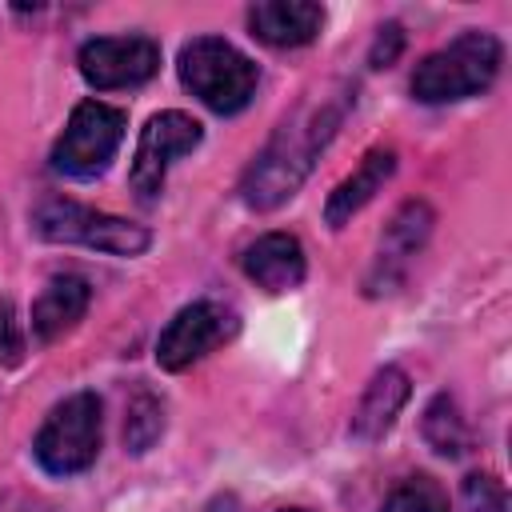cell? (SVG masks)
I'll return each mask as SVG.
<instances>
[{"instance_id": "1", "label": "cell", "mask_w": 512, "mask_h": 512, "mask_svg": "<svg viewBox=\"0 0 512 512\" xmlns=\"http://www.w3.org/2000/svg\"><path fill=\"white\" fill-rule=\"evenodd\" d=\"M356 96L348 88H336L332 96H316L308 104H300L276 132L272 140L260 148V156L248 164L244 180H240V200L252 212H272L284 200L296 196V188L308 180L316 156L324 152V144L336 136L348 104Z\"/></svg>"}, {"instance_id": "2", "label": "cell", "mask_w": 512, "mask_h": 512, "mask_svg": "<svg viewBox=\"0 0 512 512\" xmlns=\"http://www.w3.org/2000/svg\"><path fill=\"white\" fill-rule=\"evenodd\" d=\"M504 48L492 32H460L456 40H448L444 48L428 52L416 72H412V96L420 104H452V100H468L480 96L496 72H500Z\"/></svg>"}, {"instance_id": "3", "label": "cell", "mask_w": 512, "mask_h": 512, "mask_svg": "<svg viewBox=\"0 0 512 512\" xmlns=\"http://www.w3.org/2000/svg\"><path fill=\"white\" fill-rule=\"evenodd\" d=\"M180 84L212 112L232 116L248 108L260 84V68L224 36H196L180 48Z\"/></svg>"}, {"instance_id": "4", "label": "cell", "mask_w": 512, "mask_h": 512, "mask_svg": "<svg viewBox=\"0 0 512 512\" xmlns=\"http://www.w3.org/2000/svg\"><path fill=\"white\" fill-rule=\"evenodd\" d=\"M32 228H36V236H44L52 244H84V248H96L108 256H140L152 244V232L144 224L96 212L88 204L56 196V192L32 208Z\"/></svg>"}, {"instance_id": "5", "label": "cell", "mask_w": 512, "mask_h": 512, "mask_svg": "<svg viewBox=\"0 0 512 512\" xmlns=\"http://www.w3.org/2000/svg\"><path fill=\"white\" fill-rule=\"evenodd\" d=\"M32 452L48 476H76L92 468L100 452V396L76 392L60 400L40 424Z\"/></svg>"}, {"instance_id": "6", "label": "cell", "mask_w": 512, "mask_h": 512, "mask_svg": "<svg viewBox=\"0 0 512 512\" xmlns=\"http://www.w3.org/2000/svg\"><path fill=\"white\" fill-rule=\"evenodd\" d=\"M124 108L104 100H84L72 108L60 140L52 144V168L68 180H96L108 172L120 140H124Z\"/></svg>"}, {"instance_id": "7", "label": "cell", "mask_w": 512, "mask_h": 512, "mask_svg": "<svg viewBox=\"0 0 512 512\" xmlns=\"http://www.w3.org/2000/svg\"><path fill=\"white\" fill-rule=\"evenodd\" d=\"M236 328H240V316L220 300H192L164 324L156 340V364L164 372H184L196 360H204L212 348L228 344Z\"/></svg>"}, {"instance_id": "8", "label": "cell", "mask_w": 512, "mask_h": 512, "mask_svg": "<svg viewBox=\"0 0 512 512\" xmlns=\"http://www.w3.org/2000/svg\"><path fill=\"white\" fill-rule=\"evenodd\" d=\"M204 140V128L200 120H192L188 112H156L144 132H140V144H136V156H132V172H128V184L136 192V200L152 204L164 188V172L176 156H188L196 144Z\"/></svg>"}, {"instance_id": "9", "label": "cell", "mask_w": 512, "mask_h": 512, "mask_svg": "<svg viewBox=\"0 0 512 512\" xmlns=\"http://www.w3.org/2000/svg\"><path fill=\"white\" fill-rule=\"evenodd\" d=\"M76 64L80 76L100 92L136 88L160 72V48L148 36H96L80 48Z\"/></svg>"}, {"instance_id": "10", "label": "cell", "mask_w": 512, "mask_h": 512, "mask_svg": "<svg viewBox=\"0 0 512 512\" xmlns=\"http://www.w3.org/2000/svg\"><path fill=\"white\" fill-rule=\"evenodd\" d=\"M432 232V208L424 200H408L384 228V240H380V252H376V264L364 280L368 296H380V292H392L400 280H404V268L408 260L424 248Z\"/></svg>"}, {"instance_id": "11", "label": "cell", "mask_w": 512, "mask_h": 512, "mask_svg": "<svg viewBox=\"0 0 512 512\" xmlns=\"http://www.w3.org/2000/svg\"><path fill=\"white\" fill-rule=\"evenodd\" d=\"M240 268L264 292H292L308 276L304 248H300V240L292 232H264L260 240H252L240 252Z\"/></svg>"}, {"instance_id": "12", "label": "cell", "mask_w": 512, "mask_h": 512, "mask_svg": "<svg viewBox=\"0 0 512 512\" xmlns=\"http://www.w3.org/2000/svg\"><path fill=\"white\" fill-rule=\"evenodd\" d=\"M248 28L268 48H300L324 28V8L308 0H260L248 8Z\"/></svg>"}, {"instance_id": "13", "label": "cell", "mask_w": 512, "mask_h": 512, "mask_svg": "<svg viewBox=\"0 0 512 512\" xmlns=\"http://www.w3.org/2000/svg\"><path fill=\"white\" fill-rule=\"evenodd\" d=\"M88 304H92V288L84 276H72V272L52 276L40 288V296L32 300V336L40 344L60 340L68 328H76L84 320Z\"/></svg>"}, {"instance_id": "14", "label": "cell", "mask_w": 512, "mask_h": 512, "mask_svg": "<svg viewBox=\"0 0 512 512\" xmlns=\"http://www.w3.org/2000/svg\"><path fill=\"white\" fill-rule=\"evenodd\" d=\"M408 392H412V384H408L404 368L384 364L368 380V388H364V396H360V404L352 412V436L356 440H380L396 424L400 408L408 404Z\"/></svg>"}, {"instance_id": "15", "label": "cell", "mask_w": 512, "mask_h": 512, "mask_svg": "<svg viewBox=\"0 0 512 512\" xmlns=\"http://www.w3.org/2000/svg\"><path fill=\"white\" fill-rule=\"evenodd\" d=\"M392 172H396V152H392V148H372V152L360 160V168H356L352 176H344V180L328 192V204H324L328 228H344V224L392 180Z\"/></svg>"}, {"instance_id": "16", "label": "cell", "mask_w": 512, "mask_h": 512, "mask_svg": "<svg viewBox=\"0 0 512 512\" xmlns=\"http://www.w3.org/2000/svg\"><path fill=\"white\" fill-rule=\"evenodd\" d=\"M420 432L440 456H464V448H468V424H464V416L448 392L432 396V404L424 408Z\"/></svg>"}, {"instance_id": "17", "label": "cell", "mask_w": 512, "mask_h": 512, "mask_svg": "<svg viewBox=\"0 0 512 512\" xmlns=\"http://www.w3.org/2000/svg\"><path fill=\"white\" fill-rule=\"evenodd\" d=\"M164 432V400L152 396L148 388H136L128 400V416H124V444L128 452H148Z\"/></svg>"}, {"instance_id": "18", "label": "cell", "mask_w": 512, "mask_h": 512, "mask_svg": "<svg viewBox=\"0 0 512 512\" xmlns=\"http://www.w3.org/2000/svg\"><path fill=\"white\" fill-rule=\"evenodd\" d=\"M384 512H448V492L432 476H408L392 488Z\"/></svg>"}, {"instance_id": "19", "label": "cell", "mask_w": 512, "mask_h": 512, "mask_svg": "<svg viewBox=\"0 0 512 512\" xmlns=\"http://www.w3.org/2000/svg\"><path fill=\"white\" fill-rule=\"evenodd\" d=\"M464 500H468V512H508V496L500 480L488 472H472L464 480Z\"/></svg>"}, {"instance_id": "20", "label": "cell", "mask_w": 512, "mask_h": 512, "mask_svg": "<svg viewBox=\"0 0 512 512\" xmlns=\"http://www.w3.org/2000/svg\"><path fill=\"white\" fill-rule=\"evenodd\" d=\"M400 52H404V28H400L396 20H388V24L376 32V40H372L368 64H372V68H392Z\"/></svg>"}, {"instance_id": "21", "label": "cell", "mask_w": 512, "mask_h": 512, "mask_svg": "<svg viewBox=\"0 0 512 512\" xmlns=\"http://www.w3.org/2000/svg\"><path fill=\"white\" fill-rule=\"evenodd\" d=\"M20 356H24V332L16 324L12 304H0V364L12 368V364H20Z\"/></svg>"}, {"instance_id": "22", "label": "cell", "mask_w": 512, "mask_h": 512, "mask_svg": "<svg viewBox=\"0 0 512 512\" xmlns=\"http://www.w3.org/2000/svg\"><path fill=\"white\" fill-rule=\"evenodd\" d=\"M284 512H300V508H284Z\"/></svg>"}]
</instances>
